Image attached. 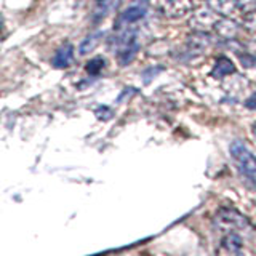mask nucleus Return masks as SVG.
Instances as JSON below:
<instances>
[{"mask_svg": "<svg viewBox=\"0 0 256 256\" xmlns=\"http://www.w3.org/2000/svg\"><path fill=\"white\" fill-rule=\"evenodd\" d=\"M214 226L221 230H246L250 229V222L242 213H238L234 208H221V210L214 214Z\"/></svg>", "mask_w": 256, "mask_h": 256, "instance_id": "1", "label": "nucleus"}, {"mask_svg": "<svg viewBox=\"0 0 256 256\" xmlns=\"http://www.w3.org/2000/svg\"><path fill=\"white\" fill-rule=\"evenodd\" d=\"M230 156L238 165V170L246 176L256 174V156L248 149L242 141H234L230 144Z\"/></svg>", "mask_w": 256, "mask_h": 256, "instance_id": "2", "label": "nucleus"}, {"mask_svg": "<svg viewBox=\"0 0 256 256\" xmlns=\"http://www.w3.org/2000/svg\"><path fill=\"white\" fill-rule=\"evenodd\" d=\"M192 10V0H166L164 4V13L168 18H181Z\"/></svg>", "mask_w": 256, "mask_h": 256, "instance_id": "3", "label": "nucleus"}, {"mask_svg": "<svg viewBox=\"0 0 256 256\" xmlns=\"http://www.w3.org/2000/svg\"><path fill=\"white\" fill-rule=\"evenodd\" d=\"M216 21L218 20H216L214 14H212L210 12H200V13H196L194 16H192L189 24H190V28L197 32H206V30L214 28Z\"/></svg>", "mask_w": 256, "mask_h": 256, "instance_id": "4", "label": "nucleus"}, {"mask_svg": "<svg viewBox=\"0 0 256 256\" xmlns=\"http://www.w3.org/2000/svg\"><path fill=\"white\" fill-rule=\"evenodd\" d=\"M208 45H210V37L206 36V32H196V34L189 36L186 40V46L192 54L202 53Z\"/></svg>", "mask_w": 256, "mask_h": 256, "instance_id": "5", "label": "nucleus"}, {"mask_svg": "<svg viewBox=\"0 0 256 256\" xmlns=\"http://www.w3.org/2000/svg\"><path fill=\"white\" fill-rule=\"evenodd\" d=\"M72 58H74V48H72L70 44H66L56 52L54 58H53V66L56 69H64L72 62Z\"/></svg>", "mask_w": 256, "mask_h": 256, "instance_id": "6", "label": "nucleus"}, {"mask_svg": "<svg viewBox=\"0 0 256 256\" xmlns=\"http://www.w3.org/2000/svg\"><path fill=\"white\" fill-rule=\"evenodd\" d=\"M242 237H240L238 234H236V232H229V234L222 238L221 242V250L226 252L229 254H238L240 252H242Z\"/></svg>", "mask_w": 256, "mask_h": 256, "instance_id": "7", "label": "nucleus"}, {"mask_svg": "<svg viewBox=\"0 0 256 256\" xmlns=\"http://www.w3.org/2000/svg\"><path fill=\"white\" fill-rule=\"evenodd\" d=\"M234 70H236V68H234V64H232V61L229 58H226V56H221V58L214 61V66L212 69V77L224 78L226 76L232 74Z\"/></svg>", "mask_w": 256, "mask_h": 256, "instance_id": "8", "label": "nucleus"}, {"mask_svg": "<svg viewBox=\"0 0 256 256\" xmlns=\"http://www.w3.org/2000/svg\"><path fill=\"white\" fill-rule=\"evenodd\" d=\"M214 30H216V34L221 36L222 38L232 40L238 34V26L230 20H221V21H216Z\"/></svg>", "mask_w": 256, "mask_h": 256, "instance_id": "9", "label": "nucleus"}, {"mask_svg": "<svg viewBox=\"0 0 256 256\" xmlns=\"http://www.w3.org/2000/svg\"><path fill=\"white\" fill-rule=\"evenodd\" d=\"M144 14H146V6L134 5V6L126 8V10L122 14H120V22H124V24H133L136 21H140L141 18H144Z\"/></svg>", "mask_w": 256, "mask_h": 256, "instance_id": "10", "label": "nucleus"}, {"mask_svg": "<svg viewBox=\"0 0 256 256\" xmlns=\"http://www.w3.org/2000/svg\"><path fill=\"white\" fill-rule=\"evenodd\" d=\"M210 6L214 13L229 16L236 12L237 8V0H210Z\"/></svg>", "mask_w": 256, "mask_h": 256, "instance_id": "11", "label": "nucleus"}, {"mask_svg": "<svg viewBox=\"0 0 256 256\" xmlns=\"http://www.w3.org/2000/svg\"><path fill=\"white\" fill-rule=\"evenodd\" d=\"M136 52H138V45H136L134 42L125 45L124 50H120V53H118L120 64H122V66H126L128 62H132V60L136 56Z\"/></svg>", "mask_w": 256, "mask_h": 256, "instance_id": "12", "label": "nucleus"}, {"mask_svg": "<svg viewBox=\"0 0 256 256\" xmlns=\"http://www.w3.org/2000/svg\"><path fill=\"white\" fill-rule=\"evenodd\" d=\"M104 64H106V61H104L102 58H93L92 61H88V64H86V72L90 76H98L100 72L102 70Z\"/></svg>", "mask_w": 256, "mask_h": 256, "instance_id": "13", "label": "nucleus"}, {"mask_svg": "<svg viewBox=\"0 0 256 256\" xmlns=\"http://www.w3.org/2000/svg\"><path fill=\"white\" fill-rule=\"evenodd\" d=\"M98 37H100V36H90L88 38H85V40H84V44L80 45V53L85 54V53L90 52L92 48L96 45V42H98Z\"/></svg>", "mask_w": 256, "mask_h": 256, "instance_id": "14", "label": "nucleus"}, {"mask_svg": "<svg viewBox=\"0 0 256 256\" xmlns=\"http://www.w3.org/2000/svg\"><path fill=\"white\" fill-rule=\"evenodd\" d=\"M237 6L242 12H253L256 10V0H237Z\"/></svg>", "mask_w": 256, "mask_h": 256, "instance_id": "15", "label": "nucleus"}, {"mask_svg": "<svg viewBox=\"0 0 256 256\" xmlns=\"http://www.w3.org/2000/svg\"><path fill=\"white\" fill-rule=\"evenodd\" d=\"M244 24H245V26H246L248 29H250V30L256 32V10L248 12V13H246Z\"/></svg>", "mask_w": 256, "mask_h": 256, "instance_id": "16", "label": "nucleus"}, {"mask_svg": "<svg viewBox=\"0 0 256 256\" xmlns=\"http://www.w3.org/2000/svg\"><path fill=\"white\" fill-rule=\"evenodd\" d=\"M245 106H246L248 109H253V110H256V92H254V93H252L250 98H246V101H245Z\"/></svg>", "mask_w": 256, "mask_h": 256, "instance_id": "17", "label": "nucleus"}, {"mask_svg": "<svg viewBox=\"0 0 256 256\" xmlns=\"http://www.w3.org/2000/svg\"><path fill=\"white\" fill-rule=\"evenodd\" d=\"M160 70H162V68H154V69H150V70H146V72H144V77L150 76V77H149V80H150V78H152V76H156L157 72H160Z\"/></svg>", "mask_w": 256, "mask_h": 256, "instance_id": "18", "label": "nucleus"}, {"mask_svg": "<svg viewBox=\"0 0 256 256\" xmlns=\"http://www.w3.org/2000/svg\"><path fill=\"white\" fill-rule=\"evenodd\" d=\"M253 134H254V138H256V124H254V126H253Z\"/></svg>", "mask_w": 256, "mask_h": 256, "instance_id": "19", "label": "nucleus"}, {"mask_svg": "<svg viewBox=\"0 0 256 256\" xmlns=\"http://www.w3.org/2000/svg\"><path fill=\"white\" fill-rule=\"evenodd\" d=\"M108 0H98V4H106Z\"/></svg>", "mask_w": 256, "mask_h": 256, "instance_id": "20", "label": "nucleus"}]
</instances>
